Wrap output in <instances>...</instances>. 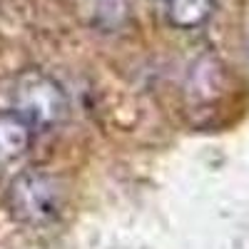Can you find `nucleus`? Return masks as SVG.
Here are the masks:
<instances>
[{
  "instance_id": "f03ea898",
  "label": "nucleus",
  "mask_w": 249,
  "mask_h": 249,
  "mask_svg": "<svg viewBox=\"0 0 249 249\" xmlns=\"http://www.w3.org/2000/svg\"><path fill=\"white\" fill-rule=\"evenodd\" d=\"M13 110L40 132L55 127L68 115V97L43 70H23L13 85Z\"/></svg>"
},
{
  "instance_id": "20e7f679",
  "label": "nucleus",
  "mask_w": 249,
  "mask_h": 249,
  "mask_svg": "<svg viewBox=\"0 0 249 249\" xmlns=\"http://www.w3.org/2000/svg\"><path fill=\"white\" fill-rule=\"evenodd\" d=\"M164 13L175 28L195 30L214 13V0H164Z\"/></svg>"
},
{
  "instance_id": "7ed1b4c3",
  "label": "nucleus",
  "mask_w": 249,
  "mask_h": 249,
  "mask_svg": "<svg viewBox=\"0 0 249 249\" xmlns=\"http://www.w3.org/2000/svg\"><path fill=\"white\" fill-rule=\"evenodd\" d=\"M35 130L15 110L0 112V164H13L23 160L33 144Z\"/></svg>"
},
{
  "instance_id": "f257e3e1",
  "label": "nucleus",
  "mask_w": 249,
  "mask_h": 249,
  "mask_svg": "<svg viewBox=\"0 0 249 249\" xmlns=\"http://www.w3.org/2000/svg\"><path fill=\"white\" fill-rule=\"evenodd\" d=\"M68 202L62 182L43 170H23L15 175L5 190V207L10 217L33 230H43L60 219Z\"/></svg>"
}]
</instances>
